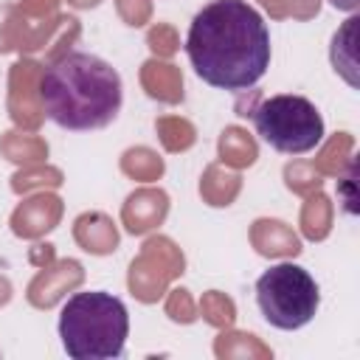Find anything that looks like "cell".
Masks as SVG:
<instances>
[{"label":"cell","mask_w":360,"mask_h":360,"mask_svg":"<svg viewBox=\"0 0 360 360\" xmlns=\"http://www.w3.org/2000/svg\"><path fill=\"white\" fill-rule=\"evenodd\" d=\"M186 53L205 84L242 93L270 68V31L248 0H211L188 25Z\"/></svg>","instance_id":"1"},{"label":"cell","mask_w":360,"mask_h":360,"mask_svg":"<svg viewBox=\"0 0 360 360\" xmlns=\"http://www.w3.org/2000/svg\"><path fill=\"white\" fill-rule=\"evenodd\" d=\"M45 115L70 132H93L112 124L124 104L121 73L96 53L70 51L45 68L39 79Z\"/></svg>","instance_id":"2"},{"label":"cell","mask_w":360,"mask_h":360,"mask_svg":"<svg viewBox=\"0 0 360 360\" xmlns=\"http://www.w3.org/2000/svg\"><path fill=\"white\" fill-rule=\"evenodd\" d=\"M129 312L104 290L70 295L59 312V340L73 360H115L127 349Z\"/></svg>","instance_id":"3"},{"label":"cell","mask_w":360,"mask_h":360,"mask_svg":"<svg viewBox=\"0 0 360 360\" xmlns=\"http://www.w3.org/2000/svg\"><path fill=\"white\" fill-rule=\"evenodd\" d=\"M256 304L270 326L295 332L315 318L321 307V290L301 264L278 262L256 278Z\"/></svg>","instance_id":"4"},{"label":"cell","mask_w":360,"mask_h":360,"mask_svg":"<svg viewBox=\"0 0 360 360\" xmlns=\"http://www.w3.org/2000/svg\"><path fill=\"white\" fill-rule=\"evenodd\" d=\"M253 127L259 138L281 155L312 152L326 135L323 115L318 112V107L307 96L295 93L262 98L253 110Z\"/></svg>","instance_id":"5"},{"label":"cell","mask_w":360,"mask_h":360,"mask_svg":"<svg viewBox=\"0 0 360 360\" xmlns=\"http://www.w3.org/2000/svg\"><path fill=\"white\" fill-rule=\"evenodd\" d=\"M338 11H349V14H354L357 8H360V0H329Z\"/></svg>","instance_id":"6"}]
</instances>
